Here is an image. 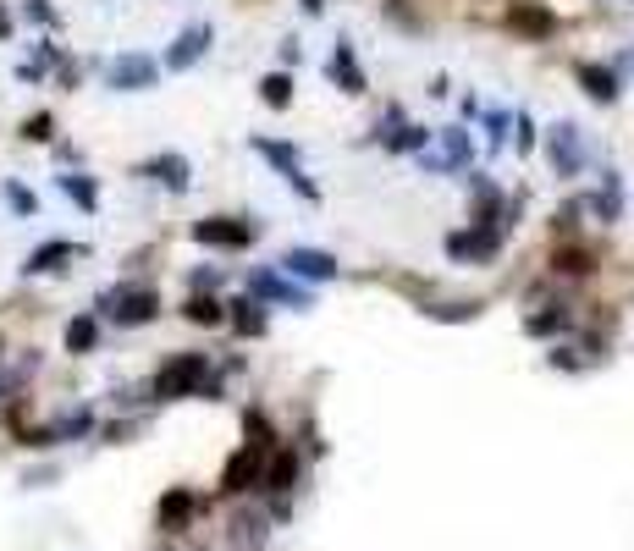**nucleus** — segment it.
<instances>
[{"label": "nucleus", "instance_id": "obj_1", "mask_svg": "<svg viewBox=\"0 0 634 551\" xmlns=\"http://www.w3.org/2000/svg\"><path fill=\"white\" fill-rule=\"evenodd\" d=\"M94 309L116 325H144V320L161 314V293L155 287H111V293H100Z\"/></svg>", "mask_w": 634, "mask_h": 551}, {"label": "nucleus", "instance_id": "obj_2", "mask_svg": "<svg viewBox=\"0 0 634 551\" xmlns=\"http://www.w3.org/2000/svg\"><path fill=\"white\" fill-rule=\"evenodd\" d=\"M204 353H177L171 364H161V375H155V397L161 402H177V397H188V392H199L204 386Z\"/></svg>", "mask_w": 634, "mask_h": 551}, {"label": "nucleus", "instance_id": "obj_3", "mask_svg": "<svg viewBox=\"0 0 634 551\" xmlns=\"http://www.w3.org/2000/svg\"><path fill=\"white\" fill-rule=\"evenodd\" d=\"M259 237L254 221H232V216H210V221H193V243H210V248H249Z\"/></svg>", "mask_w": 634, "mask_h": 551}, {"label": "nucleus", "instance_id": "obj_4", "mask_svg": "<svg viewBox=\"0 0 634 551\" xmlns=\"http://www.w3.org/2000/svg\"><path fill=\"white\" fill-rule=\"evenodd\" d=\"M105 78H111V89H116V94H138V89H155L161 66H155L150 55H116Z\"/></svg>", "mask_w": 634, "mask_h": 551}, {"label": "nucleus", "instance_id": "obj_5", "mask_svg": "<svg viewBox=\"0 0 634 551\" xmlns=\"http://www.w3.org/2000/svg\"><path fill=\"white\" fill-rule=\"evenodd\" d=\"M259 474H265V447H243V452L227 463V474H221V491H227V497H238V491L259 486Z\"/></svg>", "mask_w": 634, "mask_h": 551}, {"label": "nucleus", "instance_id": "obj_6", "mask_svg": "<svg viewBox=\"0 0 634 551\" xmlns=\"http://www.w3.org/2000/svg\"><path fill=\"white\" fill-rule=\"evenodd\" d=\"M281 270L309 276V282H331V276H337V259L320 254V248H288V254H281Z\"/></svg>", "mask_w": 634, "mask_h": 551}, {"label": "nucleus", "instance_id": "obj_7", "mask_svg": "<svg viewBox=\"0 0 634 551\" xmlns=\"http://www.w3.org/2000/svg\"><path fill=\"white\" fill-rule=\"evenodd\" d=\"M204 50H210V28H182L177 44L166 50V66H171V72H188V66H193Z\"/></svg>", "mask_w": 634, "mask_h": 551}, {"label": "nucleus", "instance_id": "obj_8", "mask_svg": "<svg viewBox=\"0 0 634 551\" xmlns=\"http://www.w3.org/2000/svg\"><path fill=\"white\" fill-rule=\"evenodd\" d=\"M138 177H155V182H166L171 193H188V160L182 155H155V160H144V166H138Z\"/></svg>", "mask_w": 634, "mask_h": 551}, {"label": "nucleus", "instance_id": "obj_9", "mask_svg": "<svg viewBox=\"0 0 634 551\" xmlns=\"http://www.w3.org/2000/svg\"><path fill=\"white\" fill-rule=\"evenodd\" d=\"M73 254H83V243H44V248H34V254H28L23 276H50V270H61Z\"/></svg>", "mask_w": 634, "mask_h": 551}, {"label": "nucleus", "instance_id": "obj_10", "mask_svg": "<svg viewBox=\"0 0 634 551\" xmlns=\"http://www.w3.org/2000/svg\"><path fill=\"white\" fill-rule=\"evenodd\" d=\"M326 72H331V78H337L347 94H365V72H359V61H354V50H347V44H337V50H331Z\"/></svg>", "mask_w": 634, "mask_h": 551}, {"label": "nucleus", "instance_id": "obj_11", "mask_svg": "<svg viewBox=\"0 0 634 551\" xmlns=\"http://www.w3.org/2000/svg\"><path fill=\"white\" fill-rule=\"evenodd\" d=\"M249 287H254L259 298H281V304H298V309L309 304V293H298L293 282H281V276H270V270H254V276H249Z\"/></svg>", "mask_w": 634, "mask_h": 551}, {"label": "nucleus", "instance_id": "obj_12", "mask_svg": "<svg viewBox=\"0 0 634 551\" xmlns=\"http://www.w3.org/2000/svg\"><path fill=\"white\" fill-rule=\"evenodd\" d=\"M453 259H480V254H497V232H453L447 237Z\"/></svg>", "mask_w": 634, "mask_h": 551}, {"label": "nucleus", "instance_id": "obj_13", "mask_svg": "<svg viewBox=\"0 0 634 551\" xmlns=\"http://www.w3.org/2000/svg\"><path fill=\"white\" fill-rule=\"evenodd\" d=\"M508 23H513L519 34H530V39H546V34L557 28L546 6H513V12H508Z\"/></svg>", "mask_w": 634, "mask_h": 551}, {"label": "nucleus", "instance_id": "obj_14", "mask_svg": "<svg viewBox=\"0 0 634 551\" xmlns=\"http://www.w3.org/2000/svg\"><path fill=\"white\" fill-rule=\"evenodd\" d=\"M94 342H100V320L94 314L66 320V353H94Z\"/></svg>", "mask_w": 634, "mask_h": 551}, {"label": "nucleus", "instance_id": "obj_15", "mask_svg": "<svg viewBox=\"0 0 634 551\" xmlns=\"http://www.w3.org/2000/svg\"><path fill=\"white\" fill-rule=\"evenodd\" d=\"M551 160H557V171H580V138H574L569 121L551 132Z\"/></svg>", "mask_w": 634, "mask_h": 551}, {"label": "nucleus", "instance_id": "obj_16", "mask_svg": "<svg viewBox=\"0 0 634 551\" xmlns=\"http://www.w3.org/2000/svg\"><path fill=\"white\" fill-rule=\"evenodd\" d=\"M55 188H61L66 198H73L78 210H94V204H100V188H94L83 171H66V177H55Z\"/></svg>", "mask_w": 634, "mask_h": 551}, {"label": "nucleus", "instance_id": "obj_17", "mask_svg": "<svg viewBox=\"0 0 634 551\" xmlns=\"http://www.w3.org/2000/svg\"><path fill=\"white\" fill-rule=\"evenodd\" d=\"M259 479H265L270 491H293V479H298V458H293V452H276V463H270Z\"/></svg>", "mask_w": 634, "mask_h": 551}, {"label": "nucleus", "instance_id": "obj_18", "mask_svg": "<svg viewBox=\"0 0 634 551\" xmlns=\"http://www.w3.org/2000/svg\"><path fill=\"white\" fill-rule=\"evenodd\" d=\"M182 320H188V325H221V304L210 298V293H193V298L182 304Z\"/></svg>", "mask_w": 634, "mask_h": 551}, {"label": "nucleus", "instance_id": "obj_19", "mask_svg": "<svg viewBox=\"0 0 634 551\" xmlns=\"http://www.w3.org/2000/svg\"><path fill=\"white\" fill-rule=\"evenodd\" d=\"M580 83H585V94L601 100V105L618 100V83H612V72H601V66H580Z\"/></svg>", "mask_w": 634, "mask_h": 551}, {"label": "nucleus", "instance_id": "obj_20", "mask_svg": "<svg viewBox=\"0 0 634 551\" xmlns=\"http://www.w3.org/2000/svg\"><path fill=\"white\" fill-rule=\"evenodd\" d=\"M188 518H193V497H188V491H166V497H161V524L177 529V524H188Z\"/></svg>", "mask_w": 634, "mask_h": 551}, {"label": "nucleus", "instance_id": "obj_21", "mask_svg": "<svg viewBox=\"0 0 634 551\" xmlns=\"http://www.w3.org/2000/svg\"><path fill=\"white\" fill-rule=\"evenodd\" d=\"M524 331H530V336H551V331H569V309L557 304V309H546V314H530V320H524Z\"/></svg>", "mask_w": 634, "mask_h": 551}, {"label": "nucleus", "instance_id": "obj_22", "mask_svg": "<svg viewBox=\"0 0 634 551\" xmlns=\"http://www.w3.org/2000/svg\"><path fill=\"white\" fill-rule=\"evenodd\" d=\"M254 150H259L270 166H281V177H288V171H298V150H288V144H270V138H254Z\"/></svg>", "mask_w": 634, "mask_h": 551}, {"label": "nucleus", "instance_id": "obj_23", "mask_svg": "<svg viewBox=\"0 0 634 551\" xmlns=\"http://www.w3.org/2000/svg\"><path fill=\"white\" fill-rule=\"evenodd\" d=\"M232 325H238L243 336H259V331H265V314H259V304L238 298V304H232Z\"/></svg>", "mask_w": 634, "mask_h": 551}, {"label": "nucleus", "instance_id": "obj_24", "mask_svg": "<svg viewBox=\"0 0 634 551\" xmlns=\"http://www.w3.org/2000/svg\"><path fill=\"white\" fill-rule=\"evenodd\" d=\"M259 89H265V105H276V111H281V105H293V78H288V72H270Z\"/></svg>", "mask_w": 634, "mask_h": 551}, {"label": "nucleus", "instance_id": "obj_25", "mask_svg": "<svg viewBox=\"0 0 634 551\" xmlns=\"http://www.w3.org/2000/svg\"><path fill=\"white\" fill-rule=\"evenodd\" d=\"M50 132H55V116H50V111H34V116L23 121V138H28V144H50Z\"/></svg>", "mask_w": 634, "mask_h": 551}, {"label": "nucleus", "instance_id": "obj_26", "mask_svg": "<svg viewBox=\"0 0 634 551\" xmlns=\"http://www.w3.org/2000/svg\"><path fill=\"white\" fill-rule=\"evenodd\" d=\"M232 540L249 551V546H259V540H265V524H259V518H238V524H232Z\"/></svg>", "mask_w": 634, "mask_h": 551}, {"label": "nucleus", "instance_id": "obj_27", "mask_svg": "<svg viewBox=\"0 0 634 551\" xmlns=\"http://www.w3.org/2000/svg\"><path fill=\"white\" fill-rule=\"evenodd\" d=\"M6 204H12L17 216H34V210H39V198H34V193H28L23 182H6Z\"/></svg>", "mask_w": 634, "mask_h": 551}, {"label": "nucleus", "instance_id": "obj_28", "mask_svg": "<svg viewBox=\"0 0 634 551\" xmlns=\"http://www.w3.org/2000/svg\"><path fill=\"white\" fill-rule=\"evenodd\" d=\"M447 155H453V160L469 155V138H463V132H447Z\"/></svg>", "mask_w": 634, "mask_h": 551}, {"label": "nucleus", "instance_id": "obj_29", "mask_svg": "<svg viewBox=\"0 0 634 551\" xmlns=\"http://www.w3.org/2000/svg\"><path fill=\"white\" fill-rule=\"evenodd\" d=\"M28 17H34V23H55V12L44 6V0H28Z\"/></svg>", "mask_w": 634, "mask_h": 551}, {"label": "nucleus", "instance_id": "obj_30", "mask_svg": "<svg viewBox=\"0 0 634 551\" xmlns=\"http://www.w3.org/2000/svg\"><path fill=\"white\" fill-rule=\"evenodd\" d=\"M419 144H425V132H419V127H408V132L397 138V150H419Z\"/></svg>", "mask_w": 634, "mask_h": 551}, {"label": "nucleus", "instance_id": "obj_31", "mask_svg": "<svg viewBox=\"0 0 634 551\" xmlns=\"http://www.w3.org/2000/svg\"><path fill=\"white\" fill-rule=\"evenodd\" d=\"M216 287V270H193V293H210Z\"/></svg>", "mask_w": 634, "mask_h": 551}, {"label": "nucleus", "instance_id": "obj_32", "mask_svg": "<svg viewBox=\"0 0 634 551\" xmlns=\"http://www.w3.org/2000/svg\"><path fill=\"white\" fill-rule=\"evenodd\" d=\"M12 34V12H6V0H0V39Z\"/></svg>", "mask_w": 634, "mask_h": 551}, {"label": "nucleus", "instance_id": "obj_33", "mask_svg": "<svg viewBox=\"0 0 634 551\" xmlns=\"http://www.w3.org/2000/svg\"><path fill=\"white\" fill-rule=\"evenodd\" d=\"M0 353H6V348H0Z\"/></svg>", "mask_w": 634, "mask_h": 551}]
</instances>
